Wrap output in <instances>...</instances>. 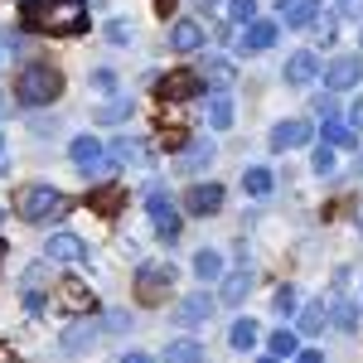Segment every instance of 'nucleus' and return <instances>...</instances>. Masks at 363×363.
Segmentation results:
<instances>
[{
  "instance_id": "nucleus-1",
  "label": "nucleus",
  "mask_w": 363,
  "mask_h": 363,
  "mask_svg": "<svg viewBox=\"0 0 363 363\" xmlns=\"http://www.w3.org/2000/svg\"><path fill=\"white\" fill-rule=\"evenodd\" d=\"M20 25L34 34H83L92 20H87V0H25Z\"/></svg>"
},
{
  "instance_id": "nucleus-2",
  "label": "nucleus",
  "mask_w": 363,
  "mask_h": 363,
  "mask_svg": "<svg viewBox=\"0 0 363 363\" xmlns=\"http://www.w3.org/2000/svg\"><path fill=\"white\" fill-rule=\"evenodd\" d=\"M58 92H63V73L54 63H29L15 78V102H25V107H49Z\"/></svg>"
},
{
  "instance_id": "nucleus-3",
  "label": "nucleus",
  "mask_w": 363,
  "mask_h": 363,
  "mask_svg": "<svg viewBox=\"0 0 363 363\" xmlns=\"http://www.w3.org/2000/svg\"><path fill=\"white\" fill-rule=\"evenodd\" d=\"M58 208H63V194H58L54 184H25V189L15 194V213H20V218H29V223L54 218Z\"/></svg>"
},
{
  "instance_id": "nucleus-4",
  "label": "nucleus",
  "mask_w": 363,
  "mask_h": 363,
  "mask_svg": "<svg viewBox=\"0 0 363 363\" xmlns=\"http://www.w3.org/2000/svg\"><path fill=\"white\" fill-rule=\"evenodd\" d=\"M169 286H174V267H165V262H145L136 272V301L140 306H160L169 296Z\"/></svg>"
},
{
  "instance_id": "nucleus-5",
  "label": "nucleus",
  "mask_w": 363,
  "mask_h": 363,
  "mask_svg": "<svg viewBox=\"0 0 363 363\" xmlns=\"http://www.w3.org/2000/svg\"><path fill=\"white\" fill-rule=\"evenodd\" d=\"M54 301L58 310H68V315H97V296H92V286L78 277H63L54 286Z\"/></svg>"
},
{
  "instance_id": "nucleus-6",
  "label": "nucleus",
  "mask_w": 363,
  "mask_h": 363,
  "mask_svg": "<svg viewBox=\"0 0 363 363\" xmlns=\"http://www.w3.org/2000/svg\"><path fill=\"white\" fill-rule=\"evenodd\" d=\"M145 208H150V223H155V238H165V242H174L179 238V208L169 203L160 189H150L145 194Z\"/></svg>"
},
{
  "instance_id": "nucleus-7",
  "label": "nucleus",
  "mask_w": 363,
  "mask_h": 363,
  "mask_svg": "<svg viewBox=\"0 0 363 363\" xmlns=\"http://www.w3.org/2000/svg\"><path fill=\"white\" fill-rule=\"evenodd\" d=\"M68 155H73V165L83 169V174H102V169H107V150H102L97 136H78L68 145Z\"/></svg>"
},
{
  "instance_id": "nucleus-8",
  "label": "nucleus",
  "mask_w": 363,
  "mask_h": 363,
  "mask_svg": "<svg viewBox=\"0 0 363 363\" xmlns=\"http://www.w3.org/2000/svg\"><path fill=\"white\" fill-rule=\"evenodd\" d=\"M199 87H203V78H199V73H189V68H174V73H165V78L155 83V92H160L165 102H179V97H194Z\"/></svg>"
},
{
  "instance_id": "nucleus-9",
  "label": "nucleus",
  "mask_w": 363,
  "mask_h": 363,
  "mask_svg": "<svg viewBox=\"0 0 363 363\" xmlns=\"http://www.w3.org/2000/svg\"><path fill=\"white\" fill-rule=\"evenodd\" d=\"M363 78V58L359 54H339L330 68H325V83H330V92H344V87H354Z\"/></svg>"
},
{
  "instance_id": "nucleus-10",
  "label": "nucleus",
  "mask_w": 363,
  "mask_h": 363,
  "mask_svg": "<svg viewBox=\"0 0 363 363\" xmlns=\"http://www.w3.org/2000/svg\"><path fill=\"white\" fill-rule=\"evenodd\" d=\"M184 208H189L194 218H208V213H218V208H223V184H194V189L184 194Z\"/></svg>"
},
{
  "instance_id": "nucleus-11",
  "label": "nucleus",
  "mask_w": 363,
  "mask_h": 363,
  "mask_svg": "<svg viewBox=\"0 0 363 363\" xmlns=\"http://www.w3.org/2000/svg\"><path fill=\"white\" fill-rule=\"evenodd\" d=\"M44 257H54V262H83V257H87V242L78 238V233H49Z\"/></svg>"
},
{
  "instance_id": "nucleus-12",
  "label": "nucleus",
  "mask_w": 363,
  "mask_h": 363,
  "mask_svg": "<svg viewBox=\"0 0 363 363\" xmlns=\"http://www.w3.org/2000/svg\"><path fill=\"white\" fill-rule=\"evenodd\" d=\"M121 203H126V189H121V184H102V189H92V194H87V208H92V213H102V218H116V213H121Z\"/></svg>"
},
{
  "instance_id": "nucleus-13",
  "label": "nucleus",
  "mask_w": 363,
  "mask_h": 363,
  "mask_svg": "<svg viewBox=\"0 0 363 363\" xmlns=\"http://www.w3.org/2000/svg\"><path fill=\"white\" fill-rule=\"evenodd\" d=\"M310 136H315L310 121H281L277 131H272V150H296V145H306Z\"/></svg>"
},
{
  "instance_id": "nucleus-14",
  "label": "nucleus",
  "mask_w": 363,
  "mask_h": 363,
  "mask_svg": "<svg viewBox=\"0 0 363 363\" xmlns=\"http://www.w3.org/2000/svg\"><path fill=\"white\" fill-rule=\"evenodd\" d=\"M277 44V25H267V20H252L242 25V39H238V49H247V54H262V49H272Z\"/></svg>"
},
{
  "instance_id": "nucleus-15",
  "label": "nucleus",
  "mask_w": 363,
  "mask_h": 363,
  "mask_svg": "<svg viewBox=\"0 0 363 363\" xmlns=\"http://www.w3.org/2000/svg\"><path fill=\"white\" fill-rule=\"evenodd\" d=\"M320 78V63H315V54H291L286 58V83L291 87H306Z\"/></svg>"
},
{
  "instance_id": "nucleus-16",
  "label": "nucleus",
  "mask_w": 363,
  "mask_h": 363,
  "mask_svg": "<svg viewBox=\"0 0 363 363\" xmlns=\"http://www.w3.org/2000/svg\"><path fill=\"white\" fill-rule=\"evenodd\" d=\"M208 315H213V301H208L203 291H199V296H184L179 310H174V320H179V325H203Z\"/></svg>"
},
{
  "instance_id": "nucleus-17",
  "label": "nucleus",
  "mask_w": 363,
  "mask_h": 363,
  "mask_svg": "<svg viewBox=\"0 0 363 363\" xmlns=\"http://www.w3.org/2000/svg\"><path fill=\"white\" fill-rule=\"evenodd\" d=\"M277 15L286 25H310L320 15V0H277Z\"/></svg>"
},
{
  "instance_id": "nucleus-18",
  "label": "nucleus",
  "mask_w": 363,
  "mask_h": 363,
  "mask_svg": "<svg viewBox=\"0 0 363 363\" xmlns=\"http://www.w3.org/2000/svg\"><path fill=\"white\" fill-rule=\"evenodd\" d=\"M169 44H174L179 54H194L199 44H203V25H194V20H174V29H169Z\"/></svg>"
},
{
  "instance_id": "nucleus-19",
  "label": "nucleus",
  "mask_w": 363,
  "mask_h": 363,
  "mask_svg": "<svg viewBox=\"0 0 363 363\" xmlns=\"http://www.w3.org/2000/svg\"><path fill=\"white\" fill-rule=\"evenodd\" d=\"M199 78H203V87H218V92H223V87L233 83L238 73H233V63H228V58H203V68H199Z\"/></svg>"
},
{
  "instance_id": "nucleus-20",
  "label": "nucleus",
  "mask_w": 363,
  "mask_h": 363,
  "mask_svg": "<svg viewBox=\"0 0 363 363\" xmlns=\"http://www.w3.org/2000/svg\"><path fill=\"white\" fill-rule=\"evenodd\" d=\"M213 155H218L213 140H194V145L179 155V169H203V165H213Z\"/></svg>"
},
{
  "instance_id": "nucleus-21",
  "label": "nucleus",
  "mask_w": 363,
  "mask_h": 363,
  "mask_svg": "<svg viewBox=\"0 0 363 363\" xmlns=\"http://www.w3.org/2000/svg\"><path fill=\"white\" fill-rule=\"evenodd\" d=\"M208 126H213V131H228V126H233V102H228L223 92L208 97Z\"/></svg>"
},
{
  "instance_id": "nucleus-22",
  "label": "nucleus",
  "mask_w": 363,
  "mask_h": 363,
  "mask_svg": "<svg viewBox=\"0 0 363 363\" xmlns=\"http://www.w3.org/2000/svg\"><path fill=\"white\" fill-rule=\"evenodd\" d=\"M194 272H199V277H203V281H218V277H223V252L203 247V252H199V257H194Z\"/></svg>"
},
{
  "instance_id": "nucleus-23",
  "label": "nucleus",
  "mask_w": 363,
  "mask_h": 363,
  "mask_svg": "<svg viewBox=\"0 0 363 363\" xmlns=\"http://www.w3.org/2000/svg\"><path fill=\"white\" fill-rule=\"evenodd\" d=\"M325 320H330V306H325V301L306 306V310H301V335H320V330H325Z\"/></svg>"
},
{
  "instance_id": "nucleus-24",
  "label": "nucleus",
  "mask_w": 363,
  "mask_h": 363,
  "mask_svg": "<svg viewBox=\"0 0 363 363\" xmlns=\"http://www.w3.org/2000/svg\"><path fill=\"white\" fill-rule=\"evenodd\" d=\"M325 145H344V150H354L359 145V136H354V126H344V121H325Z\"/></svg>"
},
{
  "instance_id": "nucleus-25",
  "label": "nucleus",
  "mask_w": 363,
  "mask_h": 363,
  "mask_svg": "<svg viewBox=\"0 0 363 363\" xmlns=\"http://www.w3.org/2000/svg\"><path fill=\"white\" fill-rule=\"evenodd\" d=\"M247 291H252L247 272H233V277L223 281V301H228V306H242V301H247Z\"/></svg>"
},
{
  "instance_id": "nucleus-26",
  "label": "nucleus",
  "mask_w": 363,
  "mask_h": 363,
  "mask_svg": "<svg viewBox=\"0 0 363 363\" xmlns=\"http://www.w3.org/2000/svg\"><path fill=\"white\" fill-rule=\"evenodd\" d=\"M199 359H203V354H199L194 339H174V344L165 349V363H199Z\"/></svg>"
},
{
  "instance_id": "nucleus-27",
  "label": "nucleus",
  "mask_w": 363,
  "mask_h": 363,
  "mask_svg": "<svg viewBox=\"0 0 363 363\" xmlns=\"http://www.w3.org/2000/svg\"><path fill=\"white\" fill-rule=\"evenodd\" d=\"M242 189L247 194H272V169H242Z\"/></svg>"
},
{
  "instance_id": "nucleus-28",
  "label": "nucleus",
  "mask_w": 363,
  "mask_h": 363,
  "mask_svg": "<svg viewBox=\"0 0 363 363\" xmlns=\"http://www.w3.org/2000/svg\"><path fill=\"white\" fill-rule=\"evenodd\" d=\"M87 339H92V315H83V320H78V325L63 335V349H83Z\"/></svg>"
},
{
  "instance_id": "nucleus-29",
  "label": "nucleus",
  "mask_w": 363,
  "mask_h": 363,
  "mask_svg": "<svg viewBox=\"0 0 363 363\" xmlns=\"http://www.w3.org/2000/svg\"><path fill=\"white\" fill-rule=\"evenodd\" d=\"M228 20L233 25H252L257 20V0H228Z\"/></svg>"
},
{
  "instance_id": "nucleus-30",
  "label": "nucleus",
  "mask_w": 363,
  "mask_h": 363,
  "mask_svg": "<svg viewBox=\"0 0 363 363\" xmlns=\"http://www.w3.org/2000/svg\"><path fill=\"white\" fill-rule=\"evenodd\" d=\"M126 112H131V97H116V102H107V107L97 112V121H107V126H116V121H126Z\"/></svg>"
},
{
  "instance_id": "nucleus-31",
  "label": "nucleus",
  "mask_w": 363,
  "mask_h": 363,
  "mask_svg": "<svg viewBox=\"0 0 363 363\" xmlns=\"http://www.w3.org/2000/svg\"><path fill=\"white\" fill-rule=\"evenodd\" d=\"M296 349H301V344H296L291 330H277V335H272V354H277V359H296Z\"/></svg>"
},
{
  "instance_id": "nucleus-32",
  "label": "nucleus",
  "mask_w": 363,
  "mask_h": 363,
  "mask_svg": "<svg viewBox=\"0 0 363 363\" xmlns=\"http://www.w3.org/2000/svg\"><path fill=\"white\" fill-rule=\"evenodd\" d=\"M228 339H233V349H252V344H257V325H252V320H238Z\"/></svg>"
},
{
  "instance_id": "nucleus-33",
  "label": "nucleus",
  "mask_w": 363,
  "mask_h": 363,
  "mask_svg": "<svg viewBox=\"0 0 363 363\" xmlns=\"http://www.w3.org/2000/svg\"><path fill=\"white\" fill-rule=\"evenodd\" d=\"M112 160H140V140H131V136H121L112 145Z\"/></svg>"
},
{
  "instance_id": "nucleus-34",
  "label": "nucleus",
  "mask_w": 363,
  "mask_h": 363,
  "mask_svg": "<svg viewBox=\"0 0 363 363\" xmlns=\"http://www.w3.org/2000/svg\"><path fill=\"white\" fill-rule=\"evenodd\" d=\"M131 34H136L131 20H112V25H107V39H112V44H131Z\"/></svg>"
},
{
  "instance_id": "nucleus-35",
  "label": "nucleus",
  "mask_w": 363,
  "mask_h": 363,
  "mask_svg": "<svg viewBox=\"0 0 363 363\" xmlns=\"http://www.w3.org/2000/svg\"><path fill=\"white\" fill-rule=\"evenodd\" d=\"M92 87H97V92H112V87H116V73H112V68H97V73H92Z\"/></svg>"
},
{
  "instance_id": "nucleus-36",
  "label": "nucleus",
  "mask_w": 363,
  "mask_h": 363,
  "mask_svg": "<svg viewBox=\"0 0 363 363\" xmlns=\"http://www.w3.org/2000/svg\"><path fill=\"white\" fill-rule=\"evenodd\" d=\"M315 169H320V174H330V169H335V150H330V145H320V150H315Z\"/></svg>"
},
{
  "instance_id": "nucleus-37",
  "label": "nucleus",
  "mask_w": 363,
  "mask_h": 363,
  "mask_svg": "<svg viewBox=\"0 0 363 363\" xmlns=\"http://www.w3.org/2000/svg\"><path fill=\"white\" fill-rule=\"evenodd\" d=\"M339 15H344V20H359V25H363V0H339Z\"/></svg>"
},
{
  "instance_id": "nucleus-38",
  "label": "nucleus",
  "mask_w": 363,
  "mask_h": 363,
  "mask_svg": "<svg viewBox=\"0 0 363 363\" xmlns=\"http://www.w3.org/2000/svg\"><path fill=\"white\" fill-rule=\"evenodd\" d=\"M277 310H281V315L296 310V291H291V286H281V291H277Z\"/></svg>"
},
{
  "instance_id": "nucleus-39",
  "label": "nucleus",
  "mask_w": 363,
  "mask_h": 363,
  "mask_svg": "<svg viewBox=\"0 0 363 363\" xmlns=\"http://www.w3.org/2000/svg\"><path fill=\"white\" fill-rule=\"evenodd\" d=\"M335 320L349 330V325H354V306H349V301H339V306H335Z\"/></svg>"
},
{
  "instance_id": "nucleus-40",
  "label": "nucleus",
  "mask_w": 363,
  "mask_h": 363,
  "mask_svg": "<svg viewBox=\"0 0 363 363\" xmlns=\"http://www.w3.org/2000/svg\"><path fill=\"white\" fill-rule=\"evenodd\" d=\"M310 25H315V34H320V39H325V44H330V39H335V20H310Z\"/></svg>"
},
{
  "instance_id": "nucleus-41",
  "label": "nucleus",
  "mask_w": 363,
  "mask_h": 363,
  "mask_svg": "<svg viewBox=\"0 0 363 363\" xmlns=\"http://www.w3.org/2000/svg\"><path fill=\"white\" fill-rule=\"evenodd\" d=\"M315 116H325V121H330V116H335V97H330V92H325V97H320V102H315Z\"/></svg>"
},
{
  "instance_id": "nucleus-42",
  "label": "nucleus",
  "mask_w": 363,
  "mask_h": 363,
  "mask_svg": "<svg viewBox=\"0 0 363 363\" xmlns=\"http://www.w3.org/2000/svg\"><path fill=\"white\" fill-rule=\"evenodd\" d=\"M296 363H325V354H320V349H301V354H296Z\"/></svg>"
},
{
  "instance_id": "nucleus-43",
  "label": "nucleus",
  "mask_w": 363,
  "mask_h": 363,
  "mask_svg": "<svg viewBox=\"0 0 363 363\" xmlns=\"http://www.w3.org/2000/svg\"><path fill=\"white\" fill-rule=\"evenodd\" d=\"M349 121H354V126H363V97L354 102V107H349Z\"/></svg>"
},
{
  "instance_id": "nucleus-44",
  "label": "nucleus",
  "mask_w": 363,
  "mask_h": 363,
  "mask_svg": "<svg viewBox=\"0 0 363 363\" xmlns=\"http://www.w3.org/2000/svg\"><path fill=\"white\" fill-rule=\"evenodd\" d=\"M174 5L179 0H155V15H174Z\"/></svg>"
},
{
  "instance_id": "nucleus-45",
  "label": "nucleus",
  "mask_w": 363,
  "mask_h": 363,
  "mask_svg": "<svg viewBox=\"0 0 363 363\" xmlns=\"http://www.w3.org/2000/svg\"><path fill=\"white\" fill-rule=\"evenodd\" d=\"M121 363H155V359H150V354H136V349H131V354H126Z\"/></svg>"
},
{
  "instance_id": "nucleus-46",
  "label": "nucleus",
  "mask_w": 363,
  "mask_h": 363,
  "mask_svg": "<svg viewBox=\"0 0 363 363\" xmlns=\"http://www.w3.org/2000/svg\"><path fill=\"white\" fill-rule=\"evenodd\" d=\"M0 363H20V359H15V349H10V344H0Z\"/></svg>"
},
{
  "instance_id": "nucleus-47",
  "label": "nucleus",
  "mask_w": 363,
  "mask_h": 363,
  "mask_svg": "<svg viewBox=\"0 0 363 363\" xmlns=\"http://www.w3.org/2000/svg\"><path fill=\"white\" fill-rule=\"evenodd\" d=\"M0 169H5V136H0Z\"/></svg>"
},
{
  "instance_id": "nucleus-48",
  "label": "nucleus",
  "mask_w": 363,
  "mask_h": 363,
  "mask_svg": "<svg viewBox=\"0 0 363 363\" xmlns=\"http://www.w3.org/2000/svg\"><path fill=\"white\" fill-rule=\"evenodd\" d=\"M199 5H218V0H199Z\"/></svg>"
},
{
  "instance_id": "nucleus-49",
  "label": "nucleus",
  "mask_w": 363,
  "mask_h": 363,
  "mask_svg": "<svg viewBox=\"0 0 363 363\" xmlns=\"http://www.w3.org/2000/svg\"><path fill=\"white\" fill-rule=\"evenodd\" d=\"M0 257H5V238H0Z\"/></svg>"
},
{
  "instance_id": "nucleus-50",
  "label": "nucleus",
  "mask_w": 363,
  "mask_h": 363,
  "mask_svg": "<svg viewBox=\"0 0 363 363\" xmlns=\"http://www.w3.org/2000/svg\"><path fill=\"white\" fill-rule=\"evenodd\" d=\"M359 228H363V208H359Z\"/></svg>"
},
{
  "instance_id": "nucleus-51",
  "label": "nucleus",
  "mask_w": 363,
  "mask_h": 363,
  "mask_svg": "<svg viewBox=\"0 0 363 363\" xmlns=\"http://www.w3.org/2000/svg\"><path fill=\"white\" fill-rule=\"evenodd\" d=\"M262 363H277V359H262Z\"/></svg>"
},
{
  "instance_id": "nucleus-52",
  "label": "nucleus",
  "mask_w": 363,
  "mask_h": 363,
  "mask_svg": "<svg viewBox=\"0 0 363 363\" xmlns=\"http://www.w3.org/2000/svg\"><path fill=\"white\" fill-rule=\"evenodd\" d=\"M199 363H203V359H199Z\"/></svg>"
}]
</instances>
